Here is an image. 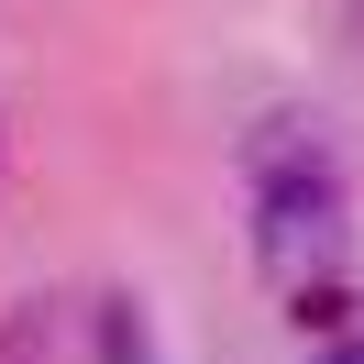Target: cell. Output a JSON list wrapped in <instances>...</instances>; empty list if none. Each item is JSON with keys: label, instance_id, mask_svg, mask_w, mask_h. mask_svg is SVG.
Wrapping results in <instances>:
<instances>
[{"label": "cell", "instance_id": "cell-1", "mask_svg": "<svg viewBox=\"0 0 364 364\" xmlns=\"http://www.w3.org/2000/svg\"><path fill=\"white\" fill-rule=\"evenodd\" d=\"M243 188H254V265L276 298H298V320H342L331 276L353 254V188H342L320 122H265L243 133Z\"/></svg>", "mask_w": 364, "mask_h": 364}, {"label": "cell", "instance_id": "cell-2", "mask_svg": "<svg viewBox=\"0 0 364 364\" xmlns=\"http://www.w3.org/2000/svg\"><path fill=\"white\" fill-rule=\"evenodd\" d=\"M100 364H166L155 320H144V298H100Z\"/></svg>", "mask_w": 364, "mask_h": 364}, {"label": "cell", "instance_id": "cell-3", "mask_svg": "<svg viewBox=\"0 0 364 364\" xmlns=\"http://www.w3.org/2000/svg\"><path fill=\"white\" fill-rule=\"evenodd\" d=\"M0 364H55V309L45 298H11L0 309Z\"/></svg>", "mask_w": 364, "mask_h": 364}, {"label": "cell", "instance_id": "cell-4", "mask_svg": "<svg viewBox=\"0 0 364 364\" xmlns=\"http://www.w3.org/2000/svg\"><path fill=\"white\" fill-rule=\"evenodd\" d=\"M320 364H364V342H331V353H320Z\"/></svg>", "mask_w": 364, "mask_h": 364}]
</instances>
